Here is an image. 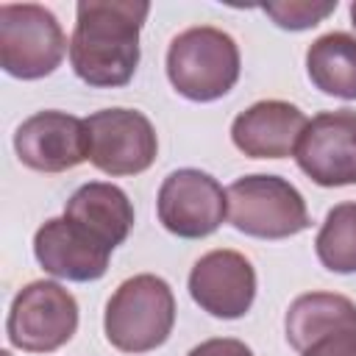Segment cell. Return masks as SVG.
<instances>
[{"mask_svg":"<svg viewBox=\"0 0 356 356\" xmlns=\"http://www.w3.org/2000/svg\"><path fill=\"white\" fill-rule=\"evenodd\" d=\"M175 325V295L153 273L125 278L106 303V339L122 353H147L167 342Z\"/></svg>","mask_w":356,"mask_h":356,"instance_id":"2","label":"cell"},{"mask_svg":"<svg viewBox=\"0 0 356 356\" xmlns=\"http://www.w3.org/2000/svg\"><path fill=\"white\" fill-rule=\"evenodd\" d=\"M167 78L172 89L186 100H217L228 95L239 81V47L220 28H186L170 42Z\"/></svg>","mask_w":356,"mask_h":356,"instance_id":"3","label":"cell"},{"mask_svg":"<svg viewBox=\"0 0 356 356\" xmlns=\"http://www.w3.org/2000/svg\"><path fill=\"white\" fill-rule=\"evenodd\" d=\"M67 36L56 14L39 3L0 6V67L19 81H36L61 64Z\"/></svg>","mask_w":356,"mask_h":356,"instance_id":"5","label":"cell"},{"mask_svg":"<svg viewBox=\"0 0 356 356\" xmlns=\"http://www.w3.org/2000/svg\"><path fill=\"white\" fill-rule=\"evenodd\" d=\"M303 356H356V328L334 331L303 350Z\"/></svg>","mask_w":356,"mask_h":356,"instance_id":"19","label":"cell"},{"mask_svg":"<svg viewBox=\"0 0 356 356\" xmlns=\"http://www.w3.org/2000/svg\"><path fill=\"white\" fill-rule=\"evenodd\" d=\"M192 300L220 320L242 317L256 298V270L239 250H211L200 256L189 273Z\"/></svg>","mask_w":356,"mask_h":356,"instance_id":"11","label":"cell"},{"mask_svg":"<svg viewBox=\"0 0 356 356\" xmlns=\"http://www.w3.org/2000/svg\"><path fill=\"white\" fill-rule=\"evenodd\" d=\"M150 14L142 0H81L70 39L75 75L97 89L125 86L139 64V31Z\"/></svg>","mask_w":356,"mask_h":356,"instance_id":"1","label":"cell"},{"mask_svg":"<svg viewBox=\"0 0 356 356\" xmlns=\"http://www.w3.org/2000/svg\"><path fill=\"white\" fill-rule=\"evenodd\" d=\"M228 220L256 239H286L312 225L303 195L278 175H242L228 189Z\"/></svg>","mask_w":356,"mask_h":356,"instance_id":"4","label":"cell"},{"mask_svg":"<svg viewBox=\"0 0 356 356\" xmlns=\"http://www.w3.org/2000/svg\"><path fill=\"white\" fill-rule=\"evenodd\" d=\"M89 161L106 175H139L159 153L153 122L136 108H100L86 117Z\"/></svg>","mask_w":356,"mask_h":356,"instance_id":"7","label":"cell"},{"mask_svg":"<svg viewBox=\"0 0 356 356\" xmlns=\"http://www.w3.org/2000/svg\"><path fill=\"white\" fill-rule=\"evenodd\" d=\"M186 356H253V350L242 339L214 337V339H206V342L195 345Z\"/></svg>","mask_w":356,"mask_h":356,"instance_id":"20","label":"cell"},{"mask_svg":"<svg viewBox=\"0 0 356 356\" xmlns=\"http://www.w3.org/2000/svg\"><path fill=\"white\" fill-rule=\"evenodd\" d=\"M306 114L286 100H259L236 114L231 139L250 159H284L298 150L306 131Z\"/></svg>","mask_w":356,"mask_h":356,"instance_id":"13","label":"cell"},{"mask_svg":"<svg viewBox=\"0 0 356 356\" xmlns=\"http://www.w3.org/2000/svg\"><path fill=\"white\" fill-rule=\"evenodd\" d=\"M314 250L325 270L356 273V203H339L325 214Z\"/></svg>","mask_w":356,"mask_h":356,"instance_id":"17","label":"cell"},{"mask_svg":"<svg viewBox=\"0 0 356 356\" xmlns=\"http://www.w3.org/2000/svg\"><path fill=\"white\" fill-rule=\"evenodd\" d=\"M337 0L328 3H309V0H284V3H264L261 11L284 31H306L320 25L328 14H334Z\"/></svg>","mask_w":356,"mask_h":356,"instance_id":"18","label":"cell"},{"mask_svg":"<svg viewBox=\"0 0 356 356\" xmlns=\"http://www.w3.org/2000/svg\"><path fill=\"white\" fill-rule=\"evenodd\" d=\"M159 222L181 239H203L214 234L228 214V195L203 170L184 167L170 172L159 189Z\"/></svg>","mask_w":356,"mask_h":356,"instance_id":"8","label":"cell"},{"mask_svg":"<svg viewBox=\"0 0 356 356\" xmlns=\"http://www.w3.org/2000/svg\"><path fill=\"white\" fill-rule=\"evenodd\" d=\"M17 159L36 172H64L89 159L86 120L67 111H36L14 134Z\"/></svg>","mask_w":356,"mask_h":356,"instance_id":"10","label":"cell"},{"mask_svg":"<svg viewBox=\"0 0 356 356\" xmlns=\"http://www.w3.org/2000/svg\"><path fill=\"white\" fill-rule=\"evenodd\" d=\"M284 328L286 342L303 353L309 345L334 331L356 328V303L337 292H306L289 303Z\"/></svg>","mask_w":356,"mask_h":356,"instance_id":"15","label":"cell"},{"mask_svg":"<svg viewBox=\"0 0 356 356\" xmlns=\"http://www.w3.org/2000/svg\"><path fill=\"white\" fill-rule=\"evenodd\" d=\"M64 217L92 231L111 250L122 245L134 228V206L128 195L106 181H89L78 186L64 206Z\"/></svg>","mask_w":356,"mask_h":356,"instance_id":"14","label":"cell"},{"mask_svg":"<svg viewBox=\"0 0 356 356\" xmlns=\"http://www.w3.org/2000/svg\"><path fill=\"white\" fill-rule=\"evenodd\" d=\"M350 25H353V28H356V3H353V6H350Z\"/></svg>","mask_w":356,"mask_h":356,"instance_id":"21","label":"cell"},{"mask_svg":"<svg viewBox=\"0 0 356 356\" xmlns=\"http://www.w3.org/2000/svg\"><path fill=\"white\" fill-rule=\"evenodd\" d=\"M306 72L320 92L356 100V36L345 31L317 36L306 50Z\"/></svg>","mask_w":356,"mask_h":356,"instance_id":"16","label":"cell"},{"mask_svg":"<svg viewBox=\"0 0 356 356\" xmlns=\"http://www.w3.org/2000/svg\"><path fill=\"white\" fill-rule=\"evenodd\" d=\"M78 331V303L56 281L25 284L6 320L8 342L28 353H50L72 339Z\"/></svg>","mask_w":356,"mask_h":356,"instance_id":"6","label":"cell"},{"mask_svg":"<svg viewBox=\"0 0 356 356\" xmlns=\"http://www.w3.org/2000/svg\"><path fill=\"white\" fill-rule=\"evenodd\" d=\"M295 161L317 186L356 184V111L337 108L312 117Z\"/></svg>","mask_w":356,"mask_h":356,"instance_id":"9","label":"cell"},{"mask_svg":"<svg viewBox=\"0 0 356 356\" xmlns=\"http://www.w3.org/2000/svg\"><path fill=\"white\" fill-rule=\"evenodd\" d=\"M33 256L56 278L97 281L108 270L111 248L70 217H50L33 234Z\"/></svg>","mask_w":356,"mask_h":356,"instance_id":"12","label":"cell"}]
</instances>
